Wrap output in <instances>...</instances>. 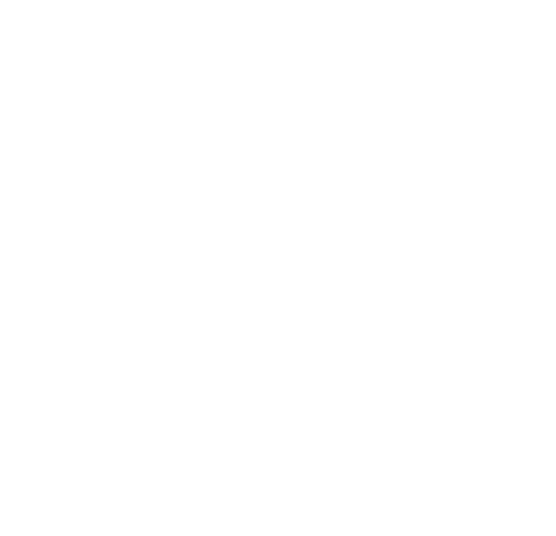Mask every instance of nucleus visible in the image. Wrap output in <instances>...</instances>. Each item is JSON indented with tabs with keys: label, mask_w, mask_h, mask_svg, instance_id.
<instances>
[]
</instances>
